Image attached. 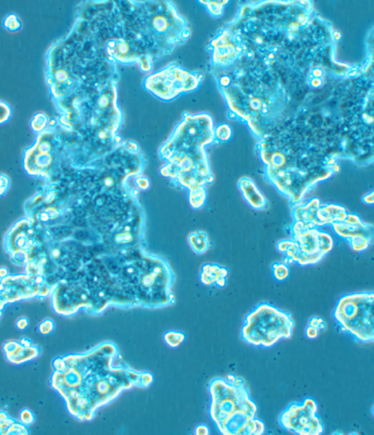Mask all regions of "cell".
<instances>
[{
    "label": "cell",
    "instance_id": "cell-21",
    "mask_svg": "<svg viewBox=\"0 0 374 435\" xmlns=\"http://www.w3.org/2000/svg\"><path fill=\"white\" fill-rule=\"evenodd\" d=\"M38 329H39L40 333L43 334V335H49V334H51L53 331H54V321L51 319L44 320L40 323Z\"/></svg>",
    "mask_w": 374,
    "mask_h": 435
},
{
    "label": "cell",
    "instance_id": "cell-7",
    "mask_svg": "<svg viewBox=\"0 0 374 435\" xmlns=\"http://www.w3.org/2000/svg\"><path fill=\"white\" fill-rule=\"evenodd\" d=\"M237 188L243 199L251 208L262 211L268 207V200L253 179L249 177H241L237 182Z\"/></svg>",
    "mask_w": 374,
    "mask_h": 435
},
{
    "label": "cell",
    "instance_id": "cell-23",
    "mask_svg": "<svg viewBox=\"0 0 374 435\" xmlns=\"http://www.w3.org/2000/svg\"><path fill=\"white\" fill-rule=\"evenodd\" d=\"M11 187V180L4 174H0V197L4 196Z\"/></svg>",
    "mask_w": 374,
    "mask_h": 435
},
{
    "label": "cell",
    "instance_id": "cell-16",
    "mask_svg": "<svg viewBox=\"0 0 374 435\" xmlns=\"http://www.w3.org/2000/svg\"><path fill=\"white\" fill-rule=\"evenodd\" d=\"M273 278L278 282H282L290 275V265L284 262H274L271 265Z\"/></svg>",
    "mask_w": 374,
    "mask_h": 435
},
{
    "label": "cell",
    "instance_id": "cell-19",
    "mask_svg": "<svg viewBox=\"0 0 374 435\" xmlns=\"http://www.w3.org/2000/svg\"><path fill=\"white\" fill-rule=\"evenodd\" d=\"M309 326L313 327L321 332H325L327 328V323L322 317L313 316L309 318Z\"/></svg>",
    "mask_w": 374,
    "mask_h": 435
},
{
    "label": "cell",
    "instance_id": "cell-9",
    "mask_svg": "<svg viewBox=\"0 0 374 435\" xmlns=\"http://www.w3.org/2000/svg\"><path fill=\"white\" fill-rule=\"evenodd\" d=\"M4 351L6 353L7 358L11 363L16 365L30 361L39 355V350L36 347L25 346V345L18 343L17 342H8L4 346Z\"/></svg>",
    "mask_w": 374,
    "mask_h": 435
},
{
    "label": "cell",
    "instance_id": "cell-15",
    "mask_svg": "<svg viewBox=\"0 0 374 435\" xmlns=\"http://www.w3.org/2000/svg\"><path fill=\"white\" fill-rule=\"evenodd\" d=\"M319 251L325 257L332 251L335 245L333 237L327 231L320 229L318 234Z\"/></svg>",
    "mask_w": 374,
    "mask_h": 435
},
{
    "label": "cell",
    "instance_id": "cell-29",
    "mask_svg": "<svg viewBox=\"0 0 374 435\" xmlns=\"http://www.w3.org/2000/svg\"><path fill=\"white\" fill-rule=\"evenodd\" d=\"M8 276V270L6 267L0 268V279L6 278Z\"/></svg>",
    "mask_w": 374,
    "mask_h": 435
},
{
    "label": "cell",
    "instance_id": "cell-14",
    "mask_svg": "<svg viewBox=\"0 0 374 435\" xmlns=\"http://www.w3.org/2000/svg\"><path fill=\"white\" fill-rule=\"evenodd\" d=\"M373 240V237L365 235H356L350 237L347 242L352 251L360 253L368 250Z\"/></svg>",
    "mask_w": 374,
    "mask_h": 435
},
{
    "label": "cell",
    "instance_id": "cell-26",
    "mask_svg": "<svg viewBox=\"0 0 374 435\" xmlns=\"http://www.w3.org/2000/svg\"><path fill=\"white\" fill-rule=\"evenodd\" d=\"M362 202L366 205H373L374 203L373 191H370L368 193L365 194V195L362 197Z\"/></svg>",
    "mask_w": 374,
    "mask_h": 435
},
{
    "label": "cell",
    "instance_id": "cell-18",
    "mask_svg": "<svg viewBox=\"0 0 374 435\" xmlns=\"http://www.w3.org/2000/svg\"><path fill=\"white\" fill-rule=\"evenodd\" d=\"M5 26L11 31H16L21 28V24L16 15H9L4 21Z\"/></svg>",
    "mask_w": 374,
    "mask_h": 435
},
{
    "label": "cell",
    "instance_id": "cell-22",
    "mask_svg": "<svg viewBox=\"0 0 374 435\" xmlns=\"http://www.w3.org/2000/svg\"><path fill=\"white\" fill-rule=\"evenodd\" d=\"M11 111L6 103L0 101V124L6 122L11 117Z\"/></svg>",
    "mask_w": 374,
    "mask_h": 435
},
{
    "label": "cell",
    "instance_id": "cell-5",
    "mask_svg": "<svg viewBox=\"0 0 374 435\" xmlns=\"http://www.w3.org/2000/svg\"><path fill=\"white\" fill-rule=\"evenodd\" d=\"M279 425L289 432L298 435H320L323 423L318 415V405L313 398L290 403L281 413Z\"/></svg>",
    "mask_w": 374,
    "mask_h": 435
},
{
    "label": "cell",
    "instance_id": "cell-10",
    "mask_svg": "<svg viewBox=\"0 0 374 435\" xmlns=\"http://www.w3.org/2000/svg\"><path fill=\"white\" fill-rule=\"evenodd\" d=\"M322 202L318 197H312L307 200H302L298 203L292 205V217L293 221L307 222L313 224L316 212L320 207Z\"/></svg>",
    "mask_w": 374,
    "mask_h": 435
},
{
    "label": "cell",
    "instance_id": "cell-24",
    "mask_svg": "<svg viewBox=\"0 0 374 435\" xmlns=\"http://www.w3.org/2000/svg\"><path fill=\"white\" fill-rule=\"evenodd\" d=\"M225 379L227 380V381H228L229 383H231V384L234 385V386H247V383H246L245 380H244V378H242V377L237 376V375H227V376L226 377Z\"/></svg>",
    "mask_w": 374,
    "mask_h": 435
},
{
    "label": "cell",
    "instance_id": "cell-4",
    "mask_svg": "<svg viewBox=\"0 0 374 435\" xmlns=\"http://www.w3.org/2000/svg\"><path fill=\"white\" fill-rule=\"evenodd\" d=\"M373 307V291L349 293L339 298L332 317L341 332L368 344L374 340Z\"/></svg>",
    "mask_w": 374,
    "mask_h": 435
},
{
    "label": "cell",
    "instance_id": "cell-13",
    "mask_svg": "<svg viewBox=\"0 0 374 435\" xmlns=\"http://www.w3.org/2000/svg\"><path fill=\"white\" fill-rule=\"evenodd\" d=\"M229 271L224 267L210 265L206 268L202 281L207 285L216 284L220 288L227 285Z\"/></svg>",
    "mask_w": 374,
    "mask_h": 435
},
{
    "label": "cell",
    "instance_id": "cell-27",
    "mask_svg": "<svg viewBox=\"0 0 374 435\" xmlns=\"http://www.w3.org/2000/svg\"><path fill=\"white\" fill-rule=\"evenodd\" d=\"M29 327V320L26 318H19L16 322V327L19 330H26Z\"/></svg>",
    "mask_w": 374,
    "mask_h": 435
},
{
    "label": "cell",
    "instance_id": "cell-12",
    "mask_svg": "<svg viewBox=\"0 0 374 435\" xmlns=\"http://www.w3.org/2000/svg\"><path fill=\"white\" fill-rule=\"evenodd\" d=\"M277 249L279 253L283 254L284 257L283 262L289 265L292 264H297L301 257V250L299 248L297 242L292 238L282 239L278 241Z\"/></svg>",
    "mask_w": 374,
    "mask_h": 435
},
{
    "label": "cell",
    "instance_id": "cell-8",
    "mask_svg": "<svg viewBox=\"0 0 374 435\" xmlns=\"http://www.w3.org/2000/svg\"><path fill=\"white\" fill-rule=\"evenodd\" d=\"M348 213L344 206L337 203H322L316 212L313 225L317 228L331 227L332 224L343 222Z\"/></svg>",
    "mask_w": 374,
    "mask_h": 435
},
{
    "label": "cell",
    "instance_id": "cell-25",
    "mask_svg": "<svg viewBox=\"0 0 374 435\" xmlns=\"http://www.w3.org/2000/svg\"><path fill=\"white\" fill-rule=\"evenodd\" d=\"M320 334V330L314 328L313 327L307 325V328H305V336H307V338L309 339V340H315V339L318 338Z\"/></svg>",
    "mask_w": 374,
    "mask_h": 435
},
{
    "label": "cell",
    "instance_id": "cell-11",
    "mask_svg": "<svg viewBox=\"0 0 374 435\" xmlns=\"http://www.w3.org/2000/svg\"><path fill=\"white\" fill-rule=\"evenodd\" d=\"M331 228L334 235L346 241L356 235H365L373 238V224L367 222H365V224L361 226H355L343 221L332 224Z\"/></svg>",
    "mask_w": 374,
    "mask_h": 435
},
{
    "label": "cell",
    "instance_id": "cell-20",
    "mask_svg": "<svg viewBox=\"0 0 374 435\" xmlns=\"http://www.w3.org/2000/svg\"><path fill=\"white\" fill-rule=\"evenodd\" d=\"M35 419L36 418H35L34 413L29 410H23L20 413V422L22 423L24 426L31 424L34 422Z\"/></svg>",
    "mask_w": 374,
    "mask_h": 435
},
{
    "label": "cell",
    "instance_id": "cell-28",
    "mask_svg": "<svg viewBox=\"0 0 374 435\" xmlns=\"http://www.w3.org/2000/svg\"><path fill=\"white\" fill-rule=\"evenodd\" d=\"M196 434L207 435L210 434V429L206 425H199L196 428Z\"/></svg>",
    "mask_w": 374,
    "mask_h": 435
},
{
    "label": "cell",
    "instance_id": "cell-17",
    "mask_svg": "<svg viewBox=\"0 0 374 435\" xmlns=\"http://www.w3.org/2000/svg\"><path fill=\"white\" fill-rule=\"evenodd\" d=\"M164 340L169 347L176 348L184 341L185 335L181 332L169 331L164 335Z\"/></svg>",
    "mask_w": 374,
    "mask_h": 435
},
{
    "label": "cell",
    "instance_id": "cell-1",
    "mask_svg": "<svg viewBox=\"0 0 374 435\" xmlns=\"http://www.w3.org/2000/svg\"><path fill=\"white\" fill-rule=\"evenodd\" d=\"M52 386L65 400L68 411L81 421H91L96 412L133 387L148 388L154 381L149 372H138L122 361L111 342L93 349L57 358Z\"/></svg>",
    "mask_w": 374,
    "mask_h": 435
},
{
    "label": "cell",
    "instance_id": "cell-6",
    "mask_svg": "<svg viewBox=\"0 0 374 435\" xmlns=\"http://www.w3.org/2000/svg\"><path fill=\"white\" fill-rule=\"evenodd\" d=\"M319 230L320 228L314 227L312 224L293 221L290 228L291 238L297 242L302 253H320L319 251Z\"/></svg>",
    "mask_w": 374,
    "mask_h": 435
},
{
    "label": "cell",
    "instance_id": "cell-2",
    "mask_svg": "<svg viewBox=\"0 0 374 435\" xmlns=\"http://www.w3.org/2000/svg\"><path fill=\"white\" fill-rule=\"evenodd\" d=\"M209 415L218 431L224 435H262L265 423L257 418V405L246 386H236L225 378L209 383Z\"/></svg>",
    "mask_w": 374,
    "mask_h": 435
},
{
    "label": "cell",
    "instance_id": "cell-3",
    "mask_svg": "<svg viewBox=\"0 0 374 435\" xmlns=\"http://www.w3.org/2000/svg\"><path fill=\"white\" fill-rule=\"evenodd\" d=\"M294 327L290 313L268 302H261L246 315L240 335L248 345L270 348L292 338Z\"/></svg>",
    "mask_w": 374,
    "mask_h": 435
}]
</instances>
